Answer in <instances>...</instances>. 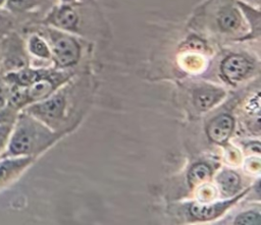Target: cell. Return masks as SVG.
<instances>
[{
  "label": "cell",
  "instance_id": "cell-9",
  "mask_svg": "<svg viewBox=\"0 0 261 225\" xmlns=\"http://www.w3.org/2000/svg\"><path fill=\"white\" fill-rule=\"evenodd\" d=\"M28 52L39 59H50L52 57L48 42L39 34H32L27 41Z\"/></svg>",
  "mask_w": 261,
  "mask_h": 225
},
{
  "label": "cell",
  "instance_id": "cell-11",
  "mask_svg": "<svg viewBox=\"0 0 261 225\" xmlns=\"http://www.w3.org/2000/svg\"><path fill=\"white\" fill-rule=\"evenodd\" d=\"M47 0H7L4 9L9 13L22 14L42 6Z\"/></svg>",
  "mask_w": 261,
  "mask_h": 225
},
{
  "label": "cell",
  "instance_id": "cell-3",
  "mask_svg": "<svg viewBox=\"0 0 261 225\" xmlns=\"http://www.w3.org/2000/svg\"><path fill=\"white\" fill-rule=\"evenodd\" d=\"M64 109V100L61 96H54L39 102L32 103L25 107L24 112L31 114L37 119L51 122L62 116Z\"/></svg>",
  "mask_w": 261,
  "mask_h": 225
},
{
  "label": "cell",
  "instance_id": "cell-6",
  "mask_svg": "<svg viewBox=\"0 0 261 225\" xmlns=\"http://www.w3.org/2000/svg\"><path fill=\"white\" fill-rule=\"evenodd\" d=\"M77 14L69 5H62L54 8L47 16L46 22L54 27L73 31L77 25Z\"/></svg>",
  "mask_w": 261,
  "mask_h": 225
},
{
  "label": "cell",
  "instance_id": "cell-8",
  "mask_svg": "<svg viewBox=\"0 0 261 225\" xmlns=\"http://www.w3.org/2000/svg\"><path fill=\"white\" fill-rule=\"evenodd\" d=\"M233 126V120L228 115H219L214 118L207 127V133L210 139L215 143H223L227 139Z\"/></svg>",
  "mask_w": 261,
  "mask_h": 225
},
{
  "label": "cell",
  "instance_id": "cell-4",
  "mask_svg": "<svg viewBox=\"0 0 261 225\" xmlns=\"http://www.w3.org/2000/svg\"><path fill=\"white\" fill-rule=\"evenodd\" d=\"M32 161L33 157H0V190L16 179Z\"/></svg>",
  "mask_w": 261,
  "mask_h": 225
},
{
  "label": "cell",
  "instance_id": "cell-5",
  "mask_svg": "<svg viewBox=\"0 0 261 225\" xmlns=\"http://www.w3.org/2000/svg\"><path fill=\"white\" fill-rule=\"evenodd\" d=\"M251 62L243 55L232 54L226 57L220 66L222 75L230 82L241 80L251 69Z\"/></svg>",
  "mask_w": 261,
  "mask_h": 225
},
{
  "label": "cell",
  "instance_id": "cell-19",
  "mask_svg": "<svg viewBox=\"0 0 261 225\" xmlns=\"http://www.w3.org/2000/svg\"><path fill=\"white\" fill-rule=\"evenodd\" d=\"M237 224H259L260 223V215L254 212H248L240 215L236 219Z\"/></svg>",
  "mask_w": 261,
  "mask_h": 225
},
{
  "label": "cell",
  "instance_id": "cell-20",
  "mask_svg": "<svg viewBox=\"0 0 261 225\" xmlns=\"http://www.w3.org/2000/svg\"><path fill=\"white\" fill-rule=\"evenodd\" d=\"M7 0H0V8H3Z\"/></svg>",
  "mask_w": 261,
  "mask_h": 225
},
{
  "label": "cell",
  "instance_id": "cell-17",
  "mask_svg": "<svg viewBox=\"0 0 261 225\" xmlns=\"http://www.w3.org/2000/svg\"><path fill=\"white\" fill-rule=\"evenodd\" d=\"M13 122H0V156L6 149Z\"/></svg>",
  "mask_w": 261,
  "mask_h": 225
},
{
  "label": "cell",
  "instance_id": "cell-15",
  "mask_svg": "<svg viewBox=\"0 0 261 225\" xmlns=\"http://www.w3.org/2000/svg\"><path fill=\"white\" fill-rule=\"evenodd\" d=\"M13 25V15L6 11L4 8H0V42L2 39L11 32Z\"/></svg>",
  "mask_w": 261,
  "mask_h": 225
},
{
  "label": "cell",
  "instance_id": "cell-13",
  "mask_svg": "<svg viewBox=\"0 0 261 225\" xmlns=\"http://www.w3.org/2000/svg\"><path fill=\"white\" fill-rule=\"evenodd\" d=\"M219 186L225 194H231L236 191L239 185V176L233 172H223L218 178Z\"/></svg>",
  "mask_w": 261,
  "mask_h": 225
},
{
  "label": "cell",
  "instance_id": "cell-16",
  "mask_svg": "<svg viewBox=\"0 0 261 225\" xmlns=\"http://www.w3.org/2000/svg\"><path fill=\"white\" fill-rule=\"evenodd\" d=\"M191 213L199 219H209L215 214V206L194 205L191 207Z\"/></svg>",
  "mask_w": 261,
  "mask_h": 225
},
{
  "label": "cell",
  "instance_id": "cell-2",
  "mask_svg": "<svg viewBox=\"0 0 261 225\" xmlns=\"http://www.w3.org/2000/svg\"><path fill=\"white\" fill-rule=\"evenodd\" d=\"M47 35L51 55L58 66L66 67L79 60L81 48L72 37L56 29H48Z\"/></svg>",
  "mask_w": 261,
  "mask_h": 225
},
{
  "label": "cell",
  "instance_id": "cell-7",
  "mask_svg": "<svg viewBox=\"0 0 261 225\" xmlns=\"http://www.w3.org/2000/svg\"><path fill=\"white\" fill-rule=\"evenodd\" d=\"M54 75L55 74H51L49 72L47 75L41 77L28 88H24L28 105L44 100L49 96L55 87V81L53 79Z\"/></svg>",
  "mask_w": 261,
  "mask_h": 225
},
{
  "label": "cell",
  "instance_id": "cell-10",
  "mask_svg": "<svg viewBox=\"0 0 261 225\" xmlns=\"http://www.w3.org/2000/svg\"><path fill=\"white\" fill-rule=\"evenodd\" d=\"M217 22L221 31L233 32L241 24V16L238 10L231 6H224L218 13Z\"/></svg>",
  "mask_w": 261,
  "mask_h": 225
},
{
  "label": "cell",
  "instance_id": "cell-14",
  "mask_svg": "<svg viewBox=\"0 0 261 225\" xmlns=\"http://www.w3.org/2000/svg\"><path fill=\"white\" fill-rule=\"evenodd\" d=\"M210 174L209 168L204 164H198L189 173V180L192 184H196L202 182L206 178H208Z\"/></svg>",
  "mask_w": 261,
  "mask_h": 225
},
{
  "label": "cell",
  "instance_id": "cell-18",
  "mask_svg": "<svg viewBox=\"0 0 261 225\" xmlns=\"http://www.w3.org/2000/svg\"><path fill=\"white\" fill-rule=\"evenodd\" d=\"M9 93H10V86L6 81L3 73L0 71V110L4 108V106L6 105Z\"/></svg>",
  "mask_w": 261,
  "mask_h": 225
},
{
  "label": "cell",
  "instance_id": "cell-1",
  "mask_svg": "<svg viewBox=\"0 0 261 225\" xmlns=\"http://www.w3.org/2000/svg\"><path fill=\"white\" fill-rule=\"evenodd\" d=\"M52 140V134L37 118L22 111L12 123L5 151L0 157H33Z\"/></svg>",
  "mask_w": 261,
  "mask_h": 225
},
{
  "label": "cell",
  "instance_id": "cell-12",
  "mask_svg": "<svg viewBox=\"0 0 261 225\" xmlns=\"http://www.w3.org/2000/svg\"><path fill=\"white\" fill-rule=\"evenodd\" d=\"M219 96V91L206 88L200 89L195 93V104L200 110H206L218 101Z\"/></svg>",
  "mask_w": 261,
  "mask_h": 225
}]
</instances>
